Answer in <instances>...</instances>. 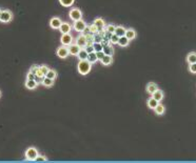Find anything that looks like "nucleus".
Here are the masks:
<instances>
[{
  "label": "nucleus",
  "mask_w": 196,
  "mask_h": 163,
  "mask_svg": "<svg viewBox=\"0 0 196 163\" xmlns=\"http://www.w3.org/2000/svg\"><path fill=\"white\" fill-rule=\"evenodd\" d=\"M126 30V28L125 27H122V25H118V27H116V28H115V34H116L118 37H122V36H125Z\"/></svg>",
  "instance_id": "obj_19"
},
{
  "label": "nucleus",
  "mask_w": 196,
  "mask_h": 163,
  "mask_svg": "<svg viewBox=\"0 0 196 163\" xmlns=\"http://www.w3.org/2000/svg\"><path fill=\"white\" fill-rule=\"evenodd\" d=\"M72 30V25L69 23V22H62L61 25L59 27V31L61 32V34H67L70 33Z\"/></svg>",
  "instance_id": "obj_12"
},
{
  "label": "nucleus",
  "mask_w": 196,
  "mask_h": 163,
  "mask_svg": "<svg viewBox=\"0 0 196 163\" xmlns=\"http://www.w3.org/2000/svg\"><path fill=\"white\" fill-rule=\"evenodd\" d=\"M158 104H159V102H158L155 98H153V97L149 98L148 101H147V105H148L149 108H151V110H154V108L156 107Z\"/></svg>",
  "instance_id": "obj_14"
},
{
  "label": "nucleus",
  "mask_w": 196,
  "mask_h": 163,
  "mask_svg": "<svg viewBox=\"0 0 196 163\" xmlns=\"http://www.w3.org/2000/svg\"><path fill=\"white\" fill-rule=\"evenodd\" d=\"M88 61H90L92 64L95 63V62L97 61V55H96V52H92V53H89V55H88Z\"/></svg>",
  "instance_id": "obj_25"
},
{
  "label": "nucleus",
  "mask_w": 196,
  "mask_h": 163,
  "mask_svg": "<svg viewBox=\"0 0 196 163\" xmlns=\"http://www.w3.org/2000/svg\"><path fill=\"white\" fill-rule=\"evenodd\" d=\"M60 41H61L62 45H65V47H69L73 43V36L71 35L70 33L67 34H62L61 38H60Z\"/></svg>",
  "instance_id": "obj_7"
},
{
  "label": "nucleus",
  "mask_w": 196,
  "mask_h": 163,
  "mask_svg": "<svg viewBox=\"0 0 196 163\" xmlns=\"http://www.w3.org/2000/svg\"><path fill=\"white\" fill-rule=\"evenodd\" d=\"M56 54H57V56L61 59L67 58V57L70 55V53H69V47H65V45H61V47H59L58 48H57Z\"/></svg>",
  "instance_id": "obj_6"
},
{
  "label": "nucleus",
  "mask_w": 196,
  "mask_h": 163,
  "mask_svg": "<svg viewBox=\"0 0 196 163\" xmlns=\"http://www.w3.org/2000/svg\"><path fill=\"white\" fill-rule=\"evenodd\" d=\"M88 55H89V53L86 52L85 48H81L80 52L78 53V55H77V57H78L79 60H86L88 59Z\"/></svg>",
  "instance_id": "obj_24"
},
{
  "label": "nucleus",
  "mask_w": 196,
  "mask_h": 163,
  "mask_svg": "<svg viewBox=\"0 0 196 163\" xmlns=\"http://www.w3.org/2000/svg\"><path fill=\"white\" fill-rule=\"evenodd\" d=\"M13 19V13L10 10H0V21L8 23Z\"/></svg>",
  "instance_id": "obj_3"
},
{
  "label": "nucleus",
  "mask_w": 196,
  "mask_h": 163,
  "mask_svg": "<svg viewBox=\"0 0 196 163\" xmlns=\"http://www.w3.org/2000/svg\"><path fill=\"white\" fill-rule=\"evenodd\" d=\"M77 70H78V73L80 75L85 76L92 70V63L88 60H80L78 65H77Z\"/></svg>",
  "instance_id": "obj_1"
},
{
  "label": "nucleus",
  "mask_w": 196,
  "mask_h": 163,
  "mask_svg": "<svg viewBox=\"0 0 196 163\" xmlns=\"http://www.w3.org/2000/svg\"><path fill=\"white\" fill-rule=\"evenodd\" d=\"M70 18L73 20V21H76V20H80L82 19V13L79 8L77 7H73L70 11Z\"/></svg>",
  "instance_id": "obj_5"
},
{
  "label": "nucleus",
  "mask_w": 196,
  "mask_h": 163,
  "mask_svg": "<svg viewBox=\"0 0 196 163\" xmlns=\"http://www.w3.org/2000/svg\"><path fill=\"white\" fill-rule=\"evenodd\" d=\"M57 72L56 71H54V70H49V72L47 73V75H45V77H48V78H51V79H53V80H55L57 78Z\"/></svg>",
  "instance_id": "obj_27"
},
{
  "label": "nucleus",
  "mask_w": 196,
  "mask_h": 163,
  "mask_svg": "<svg viewBox=\"0 0 196 163\" xmlns=\"http://www.w3.org/2000/svg\"><path fill=\"white\" fill-rule=\"evenodd\" d=\"M118 40H119V37H118L116 34L113 33V34H111V36H110V42L112 44H117L118 43Z\"/></svg>",
  "instance_id": "obj_31"
},
{
  "label": "nucleus",
  "mask_w": 196,
  "mask_h": 163,
  "mask_svg": "<svg viewBox=\"0 0 196 163\" xmlns=\"http://www.w3.org/2000/svg\"><path fill=\"white\" fill-rule=\"evenodd\" d=\"M61 23H62V21L59 17H53V18L50 20V27L52 28H54V30H58Z\"/></svg>",
  "instance_id": "obj_8"
},
{
  "label": "nucleus",
  "mask_w": 196,
  "mask_h": 163,
  "mask_svg": "<svg viewBox=\"0 0 196 163\" xmlns=\"http://www.w3.org/2000/svg\"><path fill=\"white\" fill-rule=\"evenodd\" d=\"M37 85H38V83H37L35 80L27 79V81H25V87H27L28 90H35L37 87Z\"/></svg>",
  "instance_id": "obj_15"
},
{
  "label": "nucleus",
  "mask_w": 196,
  "mask_h": 163,
  "mask_svg": "<svg viewBox=\"0 0 196 163\" xmlns=\"http://www.w3.org/2000/svg\"><path fill=\"white\" fill-rule=\"evenodd\" d=\"M187 62L190 64V63H195L196 62V53L195 52H191L188 54V56H187Z\"/></svg>",
  "instance_id": "obj_21"
},
{
  "label": "nucleus",
  "mask_w": 196,
  "mask_h": 163,
  "mask_svg": "<svg viewBox=\"0 0 196 163\" xmlns=\"http://www.w3.org/2000/svg\"><path fill=\"white\" fill-rule=\"evenodd\" d=\"M125 36H126L129 40H133V39L136 38V32H135L134 28H126Z\"/></svg>",
  "instance_id": "obj_13"
},
{
  "label": "nucleus",
  "mask_w": 196,
  "mask_h": 163,
  "mask_svg": "<svg viewBox=\"0 0 196 163\" xmlns=\"http://www.w3.org/2000/svg\"><path fill=\"white\" fill-rule=\"evenodd\" d=\"M103 53L106 54V55H109V56H113V54H114V48L111 47V45H108V44H106V45H103Z\"/></svg>",
  "instance_id": "obj_22"
},
{
  "label": "nucleus",
  "mask_w": 196,
  "mask_h": 163,
  "mask_svg": "<svg viewBox=\"0 0 196 163\" xmlns=\"http://www.w3.org/2000/svg\"><path fill=\"white\" fill-rule=\"evenodd\" d=\"M39 65H32L31 68H30V72L31 73H33V74H35L36 75V73L38 72V70H39Z\"/></svg>",
  "instance_id": "obj_36"
},
{
  "label": "nucleus",
  "mask_w": 196,
  "mask_h": 163,
  "mask_svg": "<svg viewBox=\"0 0 196 163\" xmlns=\"http://www.w3.org/2000/svg\"><path fill=\"white\" fill-rule=\"evenodd\" d=\"M96 55H97V59L98 60H101L103 57H105L106 54L103 53V51H100V52H96Z\"/></svg>",
  "instance_id": "obj_39"
},
{
  "label": "nucleus",
  "mask_w": 196,
  "mask_h": 163,
  "mask_svg": "<svg viewBox=\"0 0 196 163\" xmlns=\"http://www.w3.org/2000/svg\"><path fill=\"white\" fill-rule=\"evenodd\" d=\"M39 70L41 71V72L44 74V75H47V73L49 72V70H50V67H48L47 65H41V67H39Z\"/></svg>",
  "instance_id": "obj_37"
},
{
  "label": "nucleus",
  "mask_w": 196,
  "mask_h": 163,
  "mask_svg": "<svg viewBox=\"0 0 196 163\" xmlns=\"http://www.w3.org/2000/svg\"><path fill=\"white\" fill-rule=\"evenodd\" d=\"M93 47H94V52H100V51L103 50V45L100 42H94Z\"/></svg>",
  "instance_id": "obj_30"
},
{
  "label": "nucleus",
  "mask_w": 196,
  "mask_h": 163,
  "mask_svg": "<svg viewBox=\"0 0 196 163\" xmlns=\"http://www.w3.org/2000/svg\"><path fill=\"white\" fill-rule=\"evenodd\" d=\"M39 155V153H38V151L36 150L35 147H33V146H31V147H28L27 151H25V153H24V156H25V159L28 160V161H35V159L38 157Z\"/></svg>",
  "instance_id": "obj_2"
},
{
  "label": "nucleus",
  "mask_w": 196,
  "mask_h": 163,
  "mask_svg": "<svg viewBox=\"0 0 196 163\" xmlns=\"http://www.w3.org/2000/svg\"><path fill=\"white\" fill-rule=\"evenodd\" d=\"M27 79H30V80H35V74L28 72V75H27Z\"/></svg>",
  "instance_id": "obj_41"
},
{
  "label": "nucleus",
  "mask_w": 196,
  "mask_h": 163,
  "mask_svg": "<svg viewBox=\"0 0 196 163\" xmlns=\"http://www.w3.org/2000/svg\"><path fill=\"white\" fill-rule=\"evenodd\" d=\"M74 2H75V0H59V3L65 7H71V5H73Z\"/></svg>",
  "instance_id": "obj_28"
},
{
  "label": "nucleus",
  "mask_w": 196,
  "mask_h": 163,
  "mask_svg": "<svg viewBox=\"0 0 196 163\" xmlns=\"http://www.w3.org/2000/svg\"><path fill=\"white\" fill-rule=\"evenodd\" d=\"M83 48H85V51H86V52H88V53H92V52H94V47H93V44H92V45H90V44H86L85 47H83Z\"/></svg>",
  "instance_id": "obj_38"
},
{
  "label": "nucleus",
  "mask_w": 196,
  "mask_h": 163,
  "mask_svg": "<svg viewBox=\"0 0 196 163\" xmlns=\"http://www.w3.org/2000/svg\"><path fill=\"white\" fill-rule=\"evenodd\" d=\"M93 40H94V42H100V43H101L102 40H103V36L100 35V34L97 32V33L93 34Z\"/></svg>",
  "instance_id": "obj_29"
},
{
  "label": "nucleus",
  "mask_w": 196,
  "mask_h": 163,
  "mask_svg": "<svg viewBox=\"0 0 196 163\" xmlns=\"http://www.w3.org/2000/svg\"><path fill=\"white\" fill-rule=\"evenodd\" d=\"M36 162H45L48 161V158L45 156H42V155H38V157L35 159Z\"/></svg>",
  "instance_id": "obj_34"
},
{
  "label": "nucleus",
  "mask_w": 196,
  "mask_h": 163,
  "mask_svg": "<svg viewBox=\"0 0 196 163\" xmlns=\"http://www.w3.org/2000/svg\"><path fill=\"white\" fill-rule=\"evenodd\" d=\"M158 90V85L156 83H154V82H149L148 84H147L146 86V91L147 93L150 94V95H152L153 93H155Z\"/></svg>",
  "instance_id": "obj_11"
},
{
  "label": "nucleus",
  "mask_w": 196,
  "mask_h": 163,
  "mask_svg": "<svg viewBox=\"0 0 196 163\" xmlns=\"http://www.w3.org/2000/svg\"><path fill=\"white\" fill-rule=\"evenodd\" d=\"M75 41H76V44L79 45L81 48H83L86 44H88V42H86V37L85 34H82V33H81V35H79L76 39H75Z\"/></svg>",
  "instance_id": "obj_9"
},
{
  "label": "nucleus",
  "mask_w": 196,
  "mask_h": 163,
  "mask_svg": "<svg viewBox=\"0 0 196 163\" xmlns=\"http://www.w3.org/2000/svg\"><path fill=\"white\" fill-rule=\"evenodd\" d=\"M151 96L153 97V98L156 99L158 102H160L161 100L163 99V91H160L159 88H158V90H157L156 91H155V93L152 94Z\"/></svg>",
  "instance_id": "obj_20"
},
{
  "label": "nucleus",
  "mask_w": 196,
  "mask_h": 163,
  "mask_svg": "<svg viewBox=\"0 0 196 163\" xmlns=\"http://www.w3.org/2000/svg\"><path fill=\"white\" fill-rule=\"evenodd\" d=\"M154 111H155V113H156V115H162V114L165 113L166 108H165V106H163L162 104L159 103L156 107L154 108Z\"/></svg>",
  "instance_id": "obj_26"
},
{
  "label": "nucleus",
  "mask_w": 196,
  "mask_h": 163,
  "mask_svg": "<svg viewBox=\"0 0 196 163\" xmlns=\"http://www.w3.org/2000/svg\"><path fill=\"white\" fill-rule=\"evenodd\" d=\"M115 28H116V27L113 24H108L106 25V32L110 33V34H113L115 33Z\"/></svg>",
  "instance_id": "obj_32"
},
{
  "label": "nucleus",
  "mask_w": 196,
  "mask_h": 163,
  "mask_svg": "<svg viewBox=\"0 0 196 163\" xmlns=\"http://www.w3.org/2000/svg\"><path fill=\"white\" fill-rule=\"evenodd\" d=\"M100 62H101V64L106 65V67H108V65H111L112 62H113V58H112V56H109V55H105V57L100 60Z\"/></svg>",
  "instance_id": "obj_18"
},
{
  "label": "nucleus",
  "mask_w": 196,
  "mask_h": 163,
  "mask_svg": "<svg viewBox=\"0 0 196 163\" xmlns=\"http://www.w3.org/2000/svg\"><path fill=\"white\" fill-rule=\"evenodd\" d=\"M69 53H70V55H73V56H77L78 55V53L80 52V50H81V47H79V45H77L76 43L73 44L72 43L71 45H69Z\"/></svg>",
  "instance_id": "obj_10"
},
{
  "label": "nucleus",
  "mask_w": 196,
  "mask_h": 163,
  "mask_svg": "<svg viewBox=\"0 0 196 163\" xmlns=\"http://www.w3.org/2000/svg\"><path fill=\"white\" fill-rule=\"evenodd\" d=\"M42 85H44L45 87H51L54 85V80L51 79V78H48V77H44V79H43L42 81Z\"/></svg>",
  "instance_id": "obj_23"
},
{
  "label": "nucleus",
  "mask_w": 196,
  "mask_h": 163,
  "mask_svg": "<svg viewBox=\"0 0 196 163\" xmlns=\"http://www.w3.org/2000/svg\"><path fill=\"white\" fill-rule=\"evenodd\" d=\"M93 23L96 25V27H98V30H102L103 27H105V25H106V22H105V20H103L102 18H96L94 20V22Z\"/></svg>",
  "instance_id": "obj_17"
},
{
  "label": "nucleus",
  "mask_w": 196,
  "mask_h": 163,
  "mask_svg": "<svg viewBox=\"0 0 196 163\" xmlns=\"http://www.w3.org/2000/svg\"><path fill=\"white\" fill-rule=\"evenodd\" d=\"M0 97H1V91H0Z\"/></svg>",
  "instance_id": "obj_42"
},
{
  "label": "nucleus",
  "mask_w": 196,
  "mask_h": 163,
  "mask_svg": "<svg viewBox=\"0 0 196 163\" xmlns=\"http://www.w3.org/2000/svg\"><path fill=\"white\" fill-rule=\"evenodd\" d=\"M85 27H86V24H85V22L83 21L82 19H80V20H76V21H74V24H73V28L76 32H78V33H83V31L85 30Z\"/></svg>",
  "instance_id": "obj_4"
},
{
  "label": "nucleus",
  "mask_w": 196,
  "mask_h": 163,
  "mask_svg": "<svg viewBox=\"0 0 196 163\" xmlns=\"http://www.w3.org/2000/svg\"><path fill=\"white\" fill-rule=\"evenodd\" d=\"M43 79H44V77H39V76H36V75H35V81H36L38 84H41V83H42Z\"/></svg>",
  "instance_id": "obj_40"
},
{
  "label": "nucleus",
  "mask_w": 196,
  "mask_h": 163,
  "mask_svg": "<svg viewBox=\"0 0 196 163\" xmlns=\"http://www.w3.org/2000/svg\"><path fill=\"white\" fill-rule=\"evenodd\" d=\"M189 71H190V73L196 74V62L195 63H190L189 64Z\"/></svg>",
  "instance_id": "obj_35"
},
{
  "label": "nucleus",
  "mask_w": 196,
  "mask_h": 163,
  "mask_svg": "<svg viewBox=\"0 0 196 163\" xmlns=\"http://www.w3.org/2000/svg\"><path fill=\"white\" fill-rule=\"evenodd\" d=\"M129 43H130V40L126 38V36H122V37H119V40H118L117 44L121 47H128Z\"/></svg>",
  "instance_id": "obj_16"
},
{
  "label": "nucleus",
  "mask_w": 196,
  "mask_h": 163,
  "mask_svg": "<svg viewBox=\"0 0 196 163\" xmlns=\"http://www.w3.org/2000/svg\"><path fill=\"white\" fill-rule=\"evenodd\" d=\"M89 31H90L91 34H95V33H97L99 30H98V27L93 23V24H91L90 27H89Z\"/></svg>",
  "instance_id": "obj_33"
}]
</instances>
